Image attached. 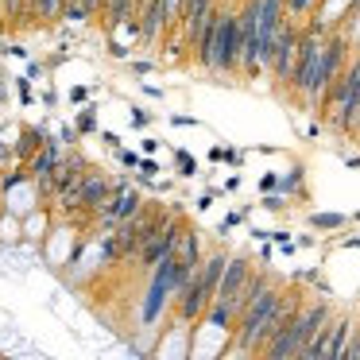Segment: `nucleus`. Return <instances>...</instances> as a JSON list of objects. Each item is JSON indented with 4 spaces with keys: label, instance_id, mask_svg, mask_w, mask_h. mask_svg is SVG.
<instances>
[{
    "label": "nucleus",
    "instance_id": "dca6fc26",
    "mask_svg": "<svg viewBox=\"0 0 360 360\" xmlns=\"http://www.w3.org/2000/svg\"><path fill=\"white\" fill-rule=\"evenodd\" d=\"M112 151H117V163H124L128 167V171H136V167H140V151H128V148H112Z\"/></svg>",
    "mask_w": 360,
    "mask_h": 360
},
{
    "label": "nucleus",
    "instance_id": "6e6552de",
    "mask_svg": "<svg viewBox=\"0 0 360 360\" xmlns=\"http://www.w3.org/2000/svg\"><path fill=\"white\" fill-rule=\"evenodd\" d=\"M20 221H24V240L39 248L43 236H47V233H51V225H55V213H51V205H35V210H32V213H24Z\"/></svg>",
    "mask_w": 360,
    "mask_h": 360
},
{
    "label": "nucleus",
    "instance_id": "7ed1b4c3",
    "mask_svg": "<svg viewBox=\"0 0 360 360\" xmlns=\"http://www.w3.org/2000/svg\"><path fill=\"white\" fill-rule=\"evenodd\" d=\"M225 264H229V248H210L202 256L194 279L186 283V290H182V295L174 298V306H171V321L179 329H194L198 321H202V314L210 310L213 295H217V283H221V275H225Z\"/></svg>",
    "mask_w": 360,
    "mask_h": 360
},
{
    "label": "nucleus",
    "instance_id": "2eb2a0df",
    "mask_svg": "<svg viewBox=\"0 0 360 360\" xmlns=\"http://www.w3.org/2000/svg\"><path fill=\"white\" fill-rule=\"evenodd\" d=\"M310 225L314 229H345V217H341V213H314Z\"/></svg>",
    "mask_w": 360,
    "mask_h": 360
},
{
    "label": "nucleus",
    "instance_id": "ddd939ff",
    "mask_svg": "<svg viewBox=\"0 0 360 360\" xmlns=\"http://www.w3.org/2000/svg\"><path fill=\"white\" fill-rule=\"evenodd\" d=\"M35 20L39 24H58L63 20V0H35Z\"/></svg>",
    "mask_w": 360,
    "mask_h": 360
},
{
    "label": "nucleus",
    "instance_id": "1a4fd4ad",
    "mask_svg": "<svg viewBox=\"0 0 360 360\" xmlns=\"http://www.w3.org/2000/svg\"><path fill=\"white\" fill-rule=\"evenodd\" d=\"M101 4L105 0H63V20L74 27L89 24V20H101Z\"/></svg>",
    "mask_w": 360,
    "mask_h": 360
},
{
    "label": "nucleus",
    "instance_id": "aec40b11",
    "mask_svg": "<svg viewBox=\"0 0 360 360\" xmlns=\"http://www.w3.org/2000/svg\"><path fill=\"white\" fill-rule=\"evenodd\" d=\"M155 148H159V140H155V136H148V140H140V151H143V155H151Z\"/></svg>",
    "mask_w": 360,
    "mask_h": 360
},
{
    "label": "nucleus",
    "instance_id": "4468645a",
    "mask_svg": "<svg viewBox=\"0 0 360 360\" xmlns=\"http://www.w3.org/2000/svg\"><path fill=\"white\" fill-rule=\"evenodd\" d=\"M174 171H179V179H194L198 174L194 155H190V151H179V155H174Z\"/></svg>",
    "mask_w": 360,
    "mask_h": 360
},
{
    "label": "nucleus",
    "instance_id": "6ab92c4d",
    "mask_svg": "<svg viewBox=\"0 0 360 360\" xmlns=\"http://www.w3.org/2000/svg\"><path fill=\"white\" fill-rule=\"evenodd\" d=\"M132 124H136V128H148V124H151V117H148L143 109H132Z\"/></svg>",
    "mask_w": 360,
    "mask_h": 360
},
{
    "label": "nucleus",
    "instance_id": "f3484780",
    "mask_svg": "<svg viewBox=\"0 0 360 360\" xmlns=\"http://www.w3.org/2000/svg\"><path fill=\"white\" fill-rule=\"evenodd\" d=\"M345 360H360V321H356V329H352V337H349V349H345Z\"/></svg>",
    "mask_w": 360,
    "mask_h": 360
},
{
    "label": "nucleus",
    "instance_id": "9b49d317",
    "mask_svg": "<svg viewBox=\"0 0 360 360\" xmlns=\"http://www.w3.org/2000/svg\"><path fill=\"white\" fill-rule=\"evenodd\" d=\"M279 194H287V198H302L306 194V174H302V167H290V174H279Z\"/></svg>",
    "mask_w": 360,
    "mask_h": 360
},
{
    "label": "nucleus",
    "instance_id": "a211bd4d",
    "mask_svg": "<svg viewBox=\"0 0 360 360\" xmlns=\"http://www.w3.org/2000/svg\"><path fill=\"white\" fill-rule=\"evenodd\" d=\"M132 70L136 74H151L155 70V58H140V63H132Z\"/></svg>",
    "mask_w": 360,
    "mask_h": 360
},
{
    "label": "nucleus",
    "instance_id": "f257e3e1",
    "mask_svg": "<svg viewBox=\"0 0 360 360\" xmlns=\"http://www.w3.org/2000/svg\"><path fill=\"white\" fill-rule=\"evenodd\" d=\"M240 4H217L205 32L194 39V63L210 78H240Z\"/></svg>",
    "mask_w": 360,
    "mask_h": 360
},
{
    "label": "nucleus",
    "instance_id": "f03ea898",
    "mask_svg": "<svg viewBox=\"0 0 360 360\" xmlns=\"http://www.w3.org/2000/svg\"><path fill=\"white\" fill-rule=\"evenodd\" d=\"M252 271H256L252 256L229 252V264H225V275H221V283H217V295H213L210 310L202 314V321H198L194 329H221V333H233V321H236V314H240V306H244Z\"/></svg>",
    "mask_w": 360,
    "mask_h": 360
},
{
    "label": "nucleus",
    "instance_id": "423d86ee",
    "mask_svg": "<svg viewBox=\"0 0 360 360\" xmlns=\"http://www.w3.org/2000/svg\"><path fill=\"white\" fill-rule=\"evenodd\" d=\"M298 39H302V27L283 20L279 35H275V47H271V66H267V78L275 82L279 94H287L290 86V74H295V63H298Z\"/></svg>",
    "mask_w": 360,
    "mask_h": 360
},
{
    "label": "nucleus",
    "instance_id": "9d476101",
    "mask_svg": "<svg viewBox=\"0 0 360 360\" xmlns=\"http://www.w3.org/2000/svg\"><path fill=\"white\" fill-rule=\"evenodd\" d=\"M321 0H283V16L290 20V24L306 27V20L314 16V8H318Z\"/></svg>",
    "mask_w": 360,
    "mask_h": 360
},
{
    "label": "nucleus",
    "instance_id": "0eeeda50",
    "mask_svg": "<svg viewBox=\"0 0 360 360\" xmlns=\"http://www.w3.org/2000/svg\"><path fill=\"white\" fill-rule=\"evenodd\" d=\"M47 136L51 132L43 124H24V128H20V136H16V143H12V159H16V163H27V159L47 143Z\"/></svg>",
    "mask_w": 360,
    "mask_h": 360
},
{
    "label": "nucleus",
    "instance_id": "f8f14e48",
    "mask_svg": "<svg viewBox=\"0 0 360 360\" xmlns=\"http://www.w3.org/2000/svg\"><path fill=\"white\" fill-rule=\"evenodd\" d=\"M74 128H78V136H94L97 132V105H82L78 112H74Z\"/></svg>",
    "mask_w": 360,
    "mask_h": 360
},
{
    "label": "nucleus",
    "instance_id": "412c9836",
    "mask_svg": "<svg viewBox=\"0 0 360 360\" xmlns=\"http://www.w3.org/2000/svg\"><path fill=\"white\" fill-rule=\"evenodd\" d=\"M70 97H74V101H78V105H82V101H86V97H89V89H86V86H78V89H74V94H70Z\"/></svg>",
    "mask_w": 360,
    "mask_h": 360
},
{
    "label": "nucleus",
    "instance_id": "20e7f679",
    "mask_svg": "<svg viewBox=\"0 0 360 360\" xmlns=\"http://www.w3.org/2000/svg\"><path fill=\"white\" fill-rule=\"evenodd\" d=\"M329 314H333V302H329L326 295H321V298L306 295V302L298 306V314L287 321V329H283V333L275 337L259 356H264V360H295L298 352L306 349V341H310V337L329 321Z\"/></svg>",
    "mask_w": 360,
    "mask_h": 360
},
{
    "label": "nucleus",
    "instance_id": "39448f33",
    "mask_svg": "<svg viewBox=\"0 0 360 360\" xmlns=\"http://www.w3.org/2000/svg\"><path fill=\"white\" fill-rule=\"evenodd\" d=\"M352 329H356V318H352V314H337L333 310L326 326L306 341V349L298 352V360H345V349H349Z\"/></svg>",
    "mask_w": 360,
    "mask_h": 360
}]
</instances>
